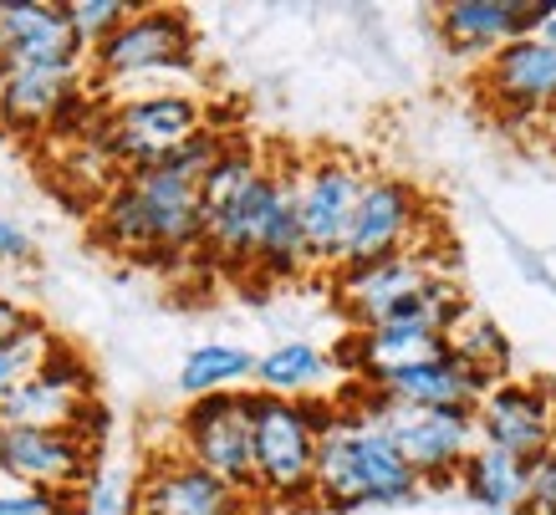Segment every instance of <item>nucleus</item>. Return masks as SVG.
I'll use <instances>...</instances> for the list:
<instances>
[{
  "mask_svg": "<svg viewBox=\"0 0 556 515\" xmlns=\"http://www.w3.org/2000/svg\"><path fill=\"white\" fill-rule=\"evenodd\" d=\"M424 485L399 454V444L378 429V418L357 399L332 403L321 429L317 469H312V505L321 511H393L408 505Z\"/></svg>",
  "mask_w": 556,
  "mask_h": 515,
  "instance_id": "obj_1",
  "label": "nucleus"
},
{
  "mask_svg": "<svg viewBox=\"0 0 556 515\" xmlns=\"http://www.w3.org/2000/svg\"><path fill=\"white\" fill-rule=\"evenodd\" d=\"M92 235L118 255H189L200 250V174L159 159L149 168H128L98 200Z\"/></svg>",
  "mask_w": 556,
  "mask_h": 515,
  "instance_id": "obj_2",
  "label": "nucleus"
},
{
  "mask_svg": "<svg viewBox=\"0 0 556 515\" xmlns=\"http://www.w3.org/2000/svg\"><path fill=\"white\" fill-rule=\"evenodd\" d=\"M87 72L102 92H174L194 72V26L179 5H134L118 32L87 51Z\"/></svg>",
  "mask_w": 556,
  "mask_h": 515,
  "instance_id": "obj_3",
  "label": "nucleus"
},
{
  "mask_svg": "<svg viewBox=\"0 0 556 515\" xmlns=\"http://www.w3.org/2000/svg\"><path fill=\"white\" fill-rule=\"evenodd\" d=\"M332 403L321 399H266L251 388V495L270 505L312 500L321 429Z\"/></svg>",
  "mask_w": 556,
  "mask_h": 515,
  "instance_id": "obj_4",
  "label": "nucleus"
},
{
  "mask_svg": "<svg viewBox=\"0 0 556 515\" xmlns=\"http://www.w3.org/2000/svg\"><path fill=\"white\" fill-rule=\"evenodd\" d=\"M0 424L16 429H72L87 444H102V424L108 414L98 409V378L83 352H72L67 342H56L47 352V363L31 378H21V388L0 403Z\"/></svg>",
  "mask_w": 556,
  "mask_h": 515,
  "instance_id": "obj_5",
  "label": "nucleus"
},
{
  "mask_svg": "<svg viewBox=\"0 0 556 515\" xmlns=\"http://www.w3.org/2000/svg\"><path fill=\"white\" fill-rule=\"evenodd\" d=\"M200 128H210L204 123V102L189 87H174V92L118 98L98 117V143L118 164V174H128V168H149L159 159H169Z\"/></svg>",
  "mask_w": 556,
  "mask_h": 515,
  "instance_id": "obj_6",
  "label": "nucleus"
},
{
  "mask_svg": "<svg viewBox=\"0 0 556 515\" xmlns=\"http://www.w3.org/2000/svg\"><path fill=\"white\" fill-rule=\"evenodd\" d=\"M353 399L399 444V454L419 475V485H450L459 475V465L470 460V449L480 444L475 409H408V403H388L378 393H368V382H353Z\"/></svg>",
  "mask_w": 556,
  "mask_h": 515,
  "instance_id": "obj_7",
  "label": "nucleus"
},
{
  "mask_svg": "<svg viewBox=\"0 0 556 515\" xmlns=\"http://www.w3.org/2000/svg\"><path fill=\"white\" fill-rule=\"evenodd\" d=\"M363 184H368V168L348 153H317L306 164H291V200H296V225H302L312 266L338 271L342 235L353 225Z\"/></svg>",
  "mask_w": 556,
  "mask_h": 515,
  "instance_id": "obj_8",
  "label": "nucleus"
},
{
  "mask_svg": "<svg viewBox=\"0 0 556 515\" xmlns=\"http://www.w3.org/2000/svg\"><path fill=\"white\" fill-rule=\"evenodd\" d=\"M174 454L251 495V388L189 399L174 424Z\"/></svg>",
  "mask_w": 556,
  "mask_h": 515,
  "instance_id": "obj_9",
  "label": "nucleus"
},
{
  "mask_svg": "<svg viewBox=\"0 0 556 515\" xmlns=\"http://www.w3.org/2000/svg\"><path fill=\"white\" fill-rule=\"evenodd\" d=\"M429 246L424 235V200L419 189L399 174H368L363 194H357L353 225L342 235V266H368V261H383V255H399V250Z\"/></svg>",
  "mask_w": 556,
  "mask_h": 515,
  "instance_id": "obj_10",
  "label": "nucleus"
},
{
  "mask_svg": "<svg viewBox=\"0 0 556 515\" xmlns=\"http://www.w3.org/2000/svg\"><path fill=\"white\" fill-rule=\"evenodd\" d=\"M0 475L36 485V490H56V495H83L98 480V444H87L72 429L0 424Z\"/></svg>",
  "mask_w": 556,
  "mask_h": 515,
  "instance_id": "obj_11",
  "label": "nucleus"
},
{
  "mask_svg": "<svg viewBox=\"0 0 556 515\" xmlns=\"http://www.w3.org/2000/svg\"><path fill=\"white\" fill-rule=\"evenodd\" d=\"M434 276H444L434 261V246H414V250H399V255H383V261H368V266H342L338 281H332V297L348 312L353 332H363V327L388 322L404 301L419 297Z\"/></svg>",
  "mask_w": 556,
  "mask_h": 515,
  "instance_id": "obj_12",
  "label": "nucleus"
},
{
  "mask_svg": "<svg viewBox=\"0 0 556 515\" xmlns=\"http://www.w3.org/2000/svg\"><path fill=\"white\" fill-rule=\"evenodd\" d=\"M475 429H480V444L506 449L531 465L556 444V393L546 382L521 378L490 382L475 403Z\"/></svg>",
  "mask_w": 556,
  "mask_h": 515,
  "instance_id": "obj_13",
  "label": "nucleus"
},
{
  "mask_svg": "<svg viewBox=\"0 0 556 515\" xmlns=\"http://www.w3.org/2000/svg\"><path fill=\"white\" fill-rule=\"evenodd\" d=\"M261 500L240 495L185 454H153L134 490V515H255Z\"/></svg>",
  "mask_w": 556,
  "mask_h": 515,
  "instance_id": "obj_14",
  "label": "nucleus"
},
{
  "mask_svg": "<svg viewBox=\"0 0 556 515\" xmlns=\"http://www.w3.org/2000/svg\"><path fill=\"white\" fill-rule=\"evenodd\" d=\"M87 62L77 67H26L0 77V123L11 134H51L67 128L72 117L87 108L83 92Z\"/></svg>",
  "mask_w": 556,
  "mask_h": 515,
  "instance_id": "obj_15",
  "label": "nucleus"
},
{
  "mask_svg": "<svg viewBox=\"0 0 556 515\" xmlns=\"http://www.w3.org/2000/svg\"><path fill=\"white\" fill-rule=\"evenodd\" d=\"M480 87L510 117L556 113V47H546L536 36H516V41L485 56Z\"/></svg>",
  "mask_w": 556,
  "mask_h": 515,
  "instance_id": "obj_16",
  "label": "nucleus"
},
{
  "mask_svg": "<svg viewBox=\"0 0 556 515\" xmlns=\"http://www.w3.org/2000/svg\"><path fill=\"white\" fill-rule=\"evenodd\" d=\"M368 393L388 403H408V409H475L480 393L490 382H480L465 363L450 357V348L434 352V357H419V363H404V367H388V373H372Z\"/></svg>",
  "mask_w": 556,
  "mask_h": 515,
  "instance_id": "obj_17",
  "label": "nucleus"
},
{
  "mask_svg": "<svg viewBox=\"0 0 556 515\" xmlns=\"http://www.w3.org/2000/svg\"><path fill=\"white\" fill-rule=\"evenodd\" d=\"M87 62L62 5L51 0H5V72L26 67H77Z\"/></svg>",
  "mask_w": 556,
  "mask_h": 515,
  "instance_id": "obj_18",
  "label": "nucleus"
},
{
  "mask_svg": "<svg viewBox=\"0 0 556 515\" xmlns=\"http://www.w3.org/2000/svg\"><path fill=\"white\" fill-rule=\"evenodd\" d=\"M546 16V0H455L439 11V36L455 56H490Z\"/></svg>",
  "mask_w": 556,
  "mask_h": 515,
  "instance_id": "obj_19",
  "label": "nucleus"
},
{
  "mask_svg": "<svg viewBox=\"0 0 556 515\" xmlns=\"http://www.w3.org/2000/svg\"><path fill=\"white\" fill-rule=\"evenodd\" d=\"M251 271L255 276H266V281H291V276L312 271L302 225H296V200H291V168L287 164H281V179H276V194H270L266 215H261V225H255Z\"/></svg>",
  "mask_w": 556,
  "mask_h": 515,
  "instance_id": "obj_20",
  "label": "nucleus"
},
{
  "mask_svg": "<svg viewBox=\"0 0 556 515\" xmlns=\"http://www.w3.org/2000/svg\"><path fill=\"white\" fill-rule=\"evenodd\" d=\"M332 352L306 342V337H291V342H276V348L255 352V393L266 399H317V388L332 378Z\"/></svg>",
  "mask_w": 556,
  "mask_h": 515,
  "instance_id": "obj_21",
  "label": "nucleus"
},
{
  "mask_svg": "<svg viewBox=\"0 0 556 515\" xmlns=\"http://www.w3.org/2000/svg\"><path fill=\"white\" fill-rule=\"evenodd\" d=\"M526 475H531L526 460H516V454H506V449H495V444H475L455 480L480 511L516 515L526 505Z\"/></svg>",
  "mask_w": 556,
  "mask_h": 515,
  "instance_id": "obj_22",
  "label": "nucleus"
},
{
  "mask_svg": "<svg viewBox=\"0 0 556 515\" xmlns=\"http://www.w3.org/2000/svg\"><path fill=\"white\" fill-rule=\"evenodd\" d=\"M255 378V352L240 342H200L179 363V393L210 399V393H240V382Z\"/></svg>",
  "mask_w": 556,
  "mask_h": 515,
  "instance_id": "obj_23",
  "label": "nucleus"
},
{
  "mask_svg": "<svg viewBox=\"0 0 556 515\" xmlns=\"http://www.w3.org/2000/svg\"><path fill=\"white\" fill-rule=\"evenodd\" d=\"M444 348L455 363H465L480 382H501L510 378V363H516V348H510V337L501 332V322H490V316L470 312L455 322V332L444 337Z\"/></svg>",
  "mask_w": 556,
  "mask_h": 515,
  "instance_id": "obj_24",
  "label": "nucleus"
},
{
  "mask_svg": "<svg viewBox=\"0 0 556 515\" xmlns=\"http://www.w3.org/2000/svg\"><path fill=\"white\" fill-rule=\"evenodd\" d=\"M56 348V332H51L41 316H26L11 337H0V403L21 388V378H31L36 367L47 363V352Z\"/></svg>",
  "mask_w": 556,
  "mask_h": 515,
  "instance_id": "obj_25",
  "label": "nucleus"
},
{
  "mask_svg": "<svg viewBox=\"0 0 556 515\" xmlns=\"http://www.w3.org/2000/svg\"><path fill=\"white\" fill-rule=\"evenodd\" d=\"M62 16H67L72 36L83 41V51H92L98 41H108L123 21L134 16V5H128V0H67Z\"/></svg>",
  "mask_w": 556,
  "mask_h": 515,
  "instance_id": "obj_26",
  "label": "nucleus"
},
{
  "mask_svg": "<svg viewBox=\"0 0 556 515\" xmlns=\"http://www.w3.org/2000/svg\"><path fill=\"white\" fill-rule=\"evenodd\" d=\"M0 515H83V495H56L0 475Z\"/></svg>",
  "mask_w": 556,
  "mask_h": 515,
  "instance_id": "obj_27",
  "label": "nucleus"
},
{
  "mask_svg": "<svg viewBox=\"0 0 556 515\" xmlns=\"http://www.w3.org/2000/svg\"><path fill=\"white\" fill-rule=\"evenodd\" d=\"M521 515H556V444L546 449L541 460H531Z\"/></svg>",
  "mask_w": 556,
  "mask_h": 515,
  "instance_id": "obj_28",
  "label": "nucleus"
},
{
  "mask_svg": "<svg viewBox=\"0 0 556 515\" xmlns=\"http://www.w3.org/2000/svg\"><path fill=\"white\" fill-rule=\"evenodd\" d=\"M31 261H36L31 230H26L16 215H5V210H0V266L21 271V266H31Z\"/></svg>",
  "mask_w": 556,
  "mask_h": 515,
  "instance_id": "obj_29",
  "label": "nucleus"
},
{
  "mask_svg": "<svg viewBox=\"0 0 556 515\" xmlns=\"http://www.w3.org/2000/svg\"><path fill=\"white\" fill-rule=\"evenodd\" d=\"M26 316H31V312H26L16 297H5V291H0V337H11L21 322H26Z\"/></svg>",
  "mask_w": 556,
  "mask_h": 515,
  "instance_id": "obj_30",
  "label": "nucleus"
},
{
  "mask_svg": "<svg viewBox=\"0 0 556 515\" xmlns=\"http://www.w3.org/2000/svg\"><path fill=\"white\" fill-rule=\"evenodd\" d=\"M531 36H536V41H546V47H556V5H546V16L531 26Z\"/></svg>",
  "mask_w": 556,
  "mask_h": 515,
  "instance_id": "obj_31",
  "label": "nucleus"
},
{
  "mask_svg": "<svg viewBox=\"0 0 556 515\" xmlns=\"http://www.w3.org/2000/svg\"><path fill=\"white\" fill-rule=\"evenodd\" d=\"M0 77H5V0H0Z\"/></svg>",
  "mask_w": 556,
  "mask_h": 515,
  "instance_id": "obj_32",
  "label": "nucleus"
},
{
  "mask_svg": "<svg viewBox=\"0 0 556 515\" xmlns=\"http://www.w3.org/2000/svg\"><path fill=\"white\" fill-rule=\"evenodd\" d=\"M83 515H87V511H83Z\"/></svg>",
  "mask_w": 556,
  "mask_h": 515,
  "instance_id": "obj_33",
  "label": "nucleus"
}]
</instances>
